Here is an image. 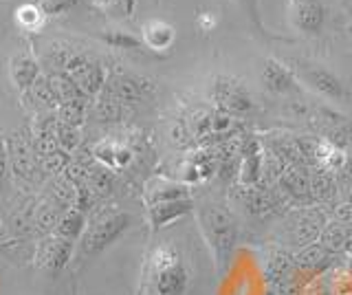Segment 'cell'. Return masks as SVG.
<instances>
[{
	"instance_id": "44dd1931",
	"label": "cell",
	"mask_w": 352,
	"mask_h": 295,
	"mask_svg": "<svg viewBox=\"0 0 352 295\" xmlns=\"http://www.w3.org/2000/svg\"><path fill=\"white\" fill-rule=\"evenodd\" d=\"M322 243L324 247H330V249H344L346 245L352 243V232L344 225H335L322 236Z\"/></svg>"
},
{
	"instance_id": "484cf974",
	"label": "cell",
	"mask_w": 352,
	"mask_h": 295,
	"mask_svg": "<svg viewBox=\"0 0 352 295\" xmlns=\"http://www.w3.org/2000/svg\"><path fill=\"white\" fill-rule=\"evenodd\" d=\"M73 295H77V291H75V289H73Z\"/></svg>"
},
{
	"instance_id": "30bf717a",
	"label": "cell",
	"mask_w": 352,
	"mask_h": 295,
	"mask_svg": "<svg viewBox=\"0 0 352 295\" xmlns=\"http://www.w3.org/2000/svg\"><path fill=\"white\" fill-rule=\"evenodd\" d=\"M196 210V205L192 199H181V201H170V203H159L148 207V223L152 227V232H161L168 225H172L179 218L192 214Z\"/></svg>"
},
{
	"instance_id": "ffe728a7",
	"label": "cell",
	"mask_w": 352,
	"mask_h": 295,
	"mask_svg": "<svg viewBox=\"0 0 352 295\" xmlns=\"http://www.w3.org/2000/svg\"><path fill=\"white\" fill-rule=\"evenodd\" d=\"M282 185H284L286 192L295 196V199H300V201L311 199V181L306 179V174L302 170L284 168L282 170Z\"/></svg>"
},
{
	"instance_id": "52a82bcc",
	"label": "cell",
	"mask_w": 352,
	"mask_h": 295,
	"mask_svg": "<svg viewBox=\"0 0 352 295\" xmlns=\"http://www.w3.org/2000/svg\"><path fill=\"white\" fill-rule=\"evenodd\" d=\"M260 84L273 95H297L302 91L300 80L295 78L293 69L289 64H284L280 60H264L262 69H260Z\"/></svg>"
},
{
	"instance_id": "7402d4cb",
	"label": "cell",
	"mask_w": 352,
	"mask_h": 295,
	"mask_svg": "<svg viewBox=\"0 0 352 295\" xmlns=\"http://www.w3.org/2000/svg\"><path fill=\"white\" fill-rule=\"evenodd\" d=\"M238 7L242 9V14L249 18V23L253 25V29L258 34H264V27H262V20H260V9H258V0H236Z\"/></svg>"
},
{
	"instance_id": "d4e9b609",
	"label": "cell",
	"mask_w": 352,
	"mask_h": 295,
	"mask_svg": "<svg viewBox=\"0 0 352 295\" xmlns=\"http://www.w3.org/2000/svg\"><path fill=\"white\" fill-rule=\"evenodd\" d=\"M91 3L95 5V7H99V9H113V5L117 3V0H91Z\"/></svg>"
},
{
	"instance_id": "ac0fdd59",
	"label": "cell",
	"mask_w": 352,
	"mask_h": 295,
	"mask_svg": "<svg viewBox=\"0 0 352 295\" xmlns=\"http://www.w3.org/2000/svg\"><path fill=\"white\" fill-rule=\"evenodd\" d=\"M86 227L88 225H86L84 210H80V207H71V210L60 218L55 234L66 238V240H73V243H80V238L86 232Z\"/></svg>"
},
{
	"instance_id": "d6986e66",
	"label": "cell",
	"mask_w": 352,
	"mask_h": 295,
	"mask_svg": "<svg viewBox=\"0 0 352 295\" xmlns=\"http://www.w3.org/2000/svg\"><path fill=\"white\" fill-rule=\"evenodd\" d=\"M99 40L106 42V45L113 47V49H124V51H143L146 49L141 38H137L135 34H130V31H124V29L99 31Z\"/></svg>"
},
{
	"instance_id": "2e32d148",
	"label": "cell",
	"mask_w": 352,
	"mask_h": 295,
	"mask_svg": "<svg viewBox=\"0 0 352 295\" xmlns=\"http://www.w3.org/2000/svg\"><path fill=\"white\" fill-rule=\"evenodd\" d=\"M47 14H44V9L40 3H20L16 9H14V20L16 25L27 31V34H38V31L47 25Z\"/></svg>"
},
{
	"instance_id": "cb8c5ba5",
	"label": "cell",
	"mask_w": 352,
	"mask_h": 295,
	"mask_svg": "<svg viewBox=\"0 0 352 295\" xmlns=\"http://www.w3.org/2000/svg\"><path fill=\"white\" fill-rule=\"evenodd\" d=\"M60 144L64 148H73L77 144V133L73 126H66V124H60Z\"/></svg>"
},
{
	"instance_id": "5bb4252c",
	"label": "cell",
	"mask_w": 352,
	"mask_h": 295,
	"mask_svg": "<svg viewBox=\"0 0 352 295\" xmlns=\"http://www.w3.org/2000/svg\"><path fill=\"white\" fill-rule=\"evenodd\" d=\"M264 150L258 144L256 139H251L249 148L245 150L242 155V163H240V174H238V181L242 188H253L260 179V172H262V163H264Z\"/></svg>"
},
{
	"instance_id": "603a6c76",
	"label": "cell",
	"mask_w": 352,
	"mask_h": 295,
	"mask_svg": "<svg viewBox=\"0 0 352 295\" xmlns=\"http://www.w3.org/2000/svg\"><path fill=\"white\" fill-rule=\"evenodd\" d=\"M40 5L47 16H62V14H69L75 5H80V0H44Z\"/></svg>"
},
{
	"instance_id": "3957f363",
	"label": "cell",
	"mask_w": 352,
	"mask_h": 295,
	"mask_svg": "<svg viewBox=\"0 0 352 295\" xmlns=\"http://www.w3.org/2000/svg\"><path fill=\"white\" fill-rule=\"evenodd\" d=\"M132 223H135L132 214L121 212V210H113V212L97 216L95 221L86 227L80 243H77V254H80V258H95L99 254H104L108 247H113L117 240L128 232Z\"/></svg>"
},
{
	"instance_id": "8fae6325",
	"label": "cell",
	"mask_w": 352,
	"mask_h": 295,
	"mask_svg": "<svg viewBox=\"0 0 352 295\" xmlns=\"http://www.w3.org/2000/svg\"><path fill=\"white\" fill-rule=\"evenodd\" d=\"M9 78L18 91H31L40 80V62L33 53H16L9 60Z\"/></svg>"
},
{
	"instance_id": "5b68a950",
	"label": "cell",
	"mask_w": 352,
	"mask_h": 295,
	"mask_svg": "<svg viewBox=\"0 0 352 295\" xmlns=\"http://www.w3.org/2000/svg\"><path fill=\"white\" fill-rule=\"evenodd\" d=\"M209 97L218 106V111L236 119L249 117L253 108H256L249 86L238 78H231V75H218V78H214L212 86H209Z\"/></svg>"
},
{
	"instance_id": "ba28073f",
	"label": "cell",
	"mask_w": 352,
	"mask_h": 295,
	"mask_svg": "<svg viewBox=\"0 0 352 295\" xmlns=\"http://www.w3.org/2000/svg\"><path fill=\"white\" fill-rule=\"evenodd\" d=\"M293 27L306 36H317L326 23V7L322 0H291Z\"/></svg>"
},
{
	"instance_id": "6da1fadb",
	"label": "cell",
	"mask_w": 352,
	"mask_h": 295,
	"mask_svg": "<svg viewBox=\"0 0 352 295\" xmlns=\"http://www.w3.org/2000/svg\"><path fill=\"white\" fill-rule=\"evenodd\" d=\"M190 271L174 245L165 243L150 249L143 260L139 295H185Z\"/></svg>"
},
{
	"instance_id": "7c38bea8",
	"label": "cell",
	"mask_w": 352,
	"mask_h": 295,
	"mask_svg": "<svg viewBox=\"0 0 352 295\" xmlns=\"http://www.w3.org/2000/svg\"><path fill=\"white\" fill-rule=\"evenodd\" d=\"M174 38H176V31L170 23H165V20L154 18V20H148V23H143V27H141L143 45L154 53L170 49L174 45Z\"/></svg>"
},
{
	"instance_id": "8992f818",
	"label": "cell",
	"mask_w": 352,
	"mask_h": 295,
	"mask_svg": "<svg viewBox=\"0 0 352 295\" xmlns=\"http://www.w3.org/2000/svg\"><path fill=\"white\" fill-rule=\"evenodd\" d=\"M75 254V243L58 234L44 238L36 247V265L49 273L62 271Z\"/></svg>"
},
{
	"instance_id": "9a60e30c",
	"label": "cell",
	"mask_w": 352,
	"mask_h": 295,
	"mask_svg": "<svg viewBox=\"0 0 352 295\" xmlns=\"http://www.w3.org/2000/svg\"><path fill=\"white\" fill-rule=\"evenodd\" d=\"M216 170V161L209 152H194L185 159L183 163V183L192 185V183H201L205 179H209Z\"/></svg>"
},
{
	"instance_id": "277c9868",
	"label": "cell",
	"mask_w": 352,
	"mask_h": 295,
	"mask_svg": "<svg viewBox=\"0 0 352 295\" xmlns=\"http://www.w3.org/2000/svg\"><path fill=\"white\" fill-rule=\"evenodd\" d=\"M289 67L293 69L300 84L308 86L313 93L324 97V100L333 104H341L348 100V86L335 71H330L326 64L308 62V60H291Z\"/></svg>"
},
{
	"instance_id": "e0dca14e",
	"label": "cell",
	"mask_w": 352,
	"mask_h": 295,
	"mask_svg": "<svg viewBox=\"0 0 352 295\" xmlns=\"http://www.w3.org/2000/svg\"><path fill=\"white\" fill-rule=\"evenodd\" d=\"M110 84V97H115L117 102L128 104V102H139L143 97V82L130 75H115Z\"/></svg>"
},
{
	"instance_id": "4316f807",
	"label": "cell",
	"mask_w": 352,
	"mask_h": 295,
	"mask_svg": "<svg viewBox=\"0 0 352 295\" xmlns=\"http://www.w3.org/2000/svg\"><path fill=\"white\" fill-rule=\"evenodd\" d=\"M157 3H159V0H157Z\"/></svg>"
},
{
	"instance_id": "4fadbf2b",
	"label": "cell",
	"mask_w": 352,
	"mask_h": 295,
	"mask_svg": "<svg viewBox=\"0 0 352 295\" xmlns=\"http://www.w3.org/2000/svg\"><path fill=\"white\" fill-rule=\"evenodd\" d=\"M93 157L99 163H102L104 168H108V170H121V168H126L128 163L132 161V152L124 144H117V141L104 139V141H99V144H95Z\"/></svg>"
},
{
	"instance_id": "9c48e42d",
	"label": "cell",
	"mask_w": 352,
	"mask_h": 295,
	"mask_svg": "<svg viewBox=\"0 0 352 295\" xmlns=\"http://www.w3.org/2000/svg\"><path fill=\"white\" fill-rule=\"evenodd\" d=\"M181 199H190V185L183 181L154 177L146 183V190H143V201H146L148 207L159 203L181 201Z\"/></svg>"
},
{
	"instance_id": "7a4b0ae2",
	"label": "cell",
	"mask_w": 352,
	"mask_h": 295,
	"mask_svg": "<svg viewBox=\"0 0 352 295\" xmlns=\"http://www.w3.org/2000/svg\"><path fill=\"white\" fill-rule=\"evenodd\" d=\"M196 221L198 229L209 247V254L214 258V265L218 273H225L234 258L236 243H238V227L231 212L223 205L205 203L196 207Z\"/></svg>"
}]
</instances>
